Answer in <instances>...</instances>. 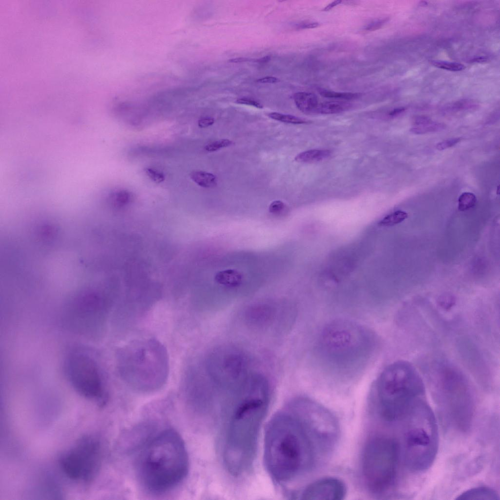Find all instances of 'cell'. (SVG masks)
I'll return each instance as SVG.
<instances>
[{
    "mask_svg": "<svg viewBox=\"0 0 500 500\" xmlns=\"http://www.w3.org/2000/svg\"><path fill=\"white\" fill-rule=\"evenodd\" d=\"M294 401L273 416L265 434L266 467L279 486L300 477L313 457L314 445Z\"/></svg>",
    "mask_w": 500,
    "mask_h": 500,
    "instance_id": "obj_1",
    "label": "cell"
},
{
    "mask_svg": "<svg viewBox=\"0 0 500 500\" xmlns=\"http://www.w3.org/2000/svg\"><path fill=\"white\" fill-rule=\"evenodd\" d=\"M269 399L270 394L266 391L250 390L236 397L222 413L220 450L224 465L233 476L251 468Z\"/></svg>",
    "mask_w": 500,
    "mask_h": 500,
    "instance_id": "obj_2",
    "label": "cell"
},
{
    "mask_svg": "<svg viewBox=\"0 0 500 500\" xmlns=\"http://www.w3.org/2000/svg\"><path fill=\"white\" fill-rule=\"evenodd\" d=\"M189 469L187 448L180 435L167 429L159 433L141 451L136 464L139 480L154 494L174 488L186 477Z\"/></svg>",
    "mask_w": 500,
    "mask_h": 500,
    "instance_id": "obj_3",
    "label": "cell"
},
{
    "mask_svg": "<svg viewBox=\"0 0 500 500\" xmlns=\"http://www.w3.org/2000/svg\"><path fill=\"white\" fill-rule=\"evenodd\" d=\"M120 377L132 389L141 393L158 391L169 375V357L165 346L154 338L132 340L116 353Z\"/></svg>",
    "mask_w": 500,
    "mask_h": 500,
    "instance_id": "obj_4",
    "label": "cell"
},
{
    "mask_svg": "<svg viewBox=\"0 0 500 500\" xmlns=\"http://www.w3.org/2000/svg\"><path fill=\"white\" fill-rule=\"evenodd\" d=\"M373 333L366 327L345 319H337L323 328L318 340L322 358L343 371L354 369L366 362L375 346Z\"/></svg>",
    "mask_w": 500,
    "mask_h": 500,
    "instance_id": "obj_5",
    "label": "cell"
},
{
    "mask_svg": "<svg viewBox=\"0 0 500 500\" xmlns=\"http://www.w3.org/2000/svg\"><path fill=\"white\" fill-rule=\"evenodd\" d=\"M422 379L411 363L395 362L386 367L375 384L377 409L386 421L404 417L412 407L425 395Z\"/></svg>",
    "mask_w": 500,
    "mask_h": 500,
    "instance_id": "obj_6",
    "label": "cell"
},
{
    "mask_svg": "<svg viewBox=\"0 0 500 500\" xmlns=\"http://www.w3.org/2000/svg\"><path fill=\"white\" fill-rule=\"evenodd\" d=\"M404 433V458L408 468L421 472L432 465L438 445V428L433 412L422 399L417 401L406 416Z\"/></svg>",
    "mask_w": 500,
    "mask_h": 500,
    "instance_id": "obj_7",
    "label": "cell"
},
{
    "mask_svg": "<svg viewBox=\"0 0 500 500\" xmlns=\"http://www.w3.org/2000/svg\"><path fill=\"white\" fill-rule=\"evenodd\" d=\"M435 394L438 406L448 422L462 432L472 425L474 400L471 386L456 367L443 363L438 368Z\"/></svg>",
    "mask_w": 500,
    "mask_h": 500,
    "instance_id": "obj_8",
    "label": "cell"
},
{
    "mask_svg": "<svg viewBox=\"0 0 500 500\" xmlns=\"http://www.w3.org/2000/svg\"><path fill=\"white\" fill-rule=\"evenodd\" d=\"M398 456V444L391 438L377 437L367 443L362 454L361 469L370 491L380 494L391 487L397 473Z\"/></svg>",
    "mask_w": 500,
    "mask_h": 500,
    "instance_id": "obj_9",
    "label": "cell"
},
{
    "mask_svg": "<svg viewBox=\"0 0 500 500\" xmlns=\"http://www.w3.org/2000/svg\"><path fill=\"white\" fill-rule=\"evenodd\" d=\"M66 376L80 395L100 405L106 402L107 395L103 371L95 359L82 349H74L65 361Z\"/></svg>",
    "mask_w": 500,
    "mask_h": 500,
    "instance_id": "obj_10",
    "label": "cell"
},
{
    "mask_svg": "<svg viewBox=\"0 0 500 500\" xmlns=\"http://www.w3.org/2000/svg\"><path fill=\"white\" fill-rule=\"evenodd\" d=\"M102 448L99 440L92 436L80 438L59 458L63 474L70 479L83 484L94 480L100 471Z\"/></svg>",
    "mask_w": 500,
    "mask_h": 500,
    "instance_id": "obj_11",
    "label": "cell"
},
{
    "mask_svg": "<svg viewBox=\"0 0 500 500\" xmlns=\"http://www.w3.org/2000/svg\"><path fill=\"white\" fill-rule=\"evenodd\" d=\"M248 360L238 349L225 348L213 352L206 361L208 374L216 383L232 387L246 378Z\"/></svg>",
    "mask_w": 500,
    "mask_h": 500,
    "instance_id": "obj_12",
    "label": "cell"
},
{
    "mask_svg": "<svg viewBox=\"0 0 500 500\" xmlns=\"http://www.w3.org/2000/svg\"><path fill=\"white\" fill-rule=\"evenodd\" d=\"M344 483L335 478L318 479L308 485L301 494V499L307 500H341L345 496Z\"/></svg>",
    "mask_w": 500,
    "mask_h": 500,
    "instance_id": "obj_13",
    "label": "cell"
},
{
    "mask_svg": "<svg viewBox=\"0 0 500 500\" xmlns=\"http://www.w3.org/2000/svg\"><path fill=\"white\" fill-rule=\"evenodd\" d=\"M293 99L298 109L305 114L316 113L318 105L316 96L310 92H299L294 94Z\"/></svg>",
    "mask_w": 500,
    "mask_h": 500,
    "instance_id": "obj_14",
    "label": "cell"
},
{
    "mask_svg": "<svg viewBox=\"0 0 500 500\" xmlns=\"http://www.w3.org/2000/svg\"><path fill=\"white\" fill-rule=\"evenodd\" d=\"M459 500H499L498 492L488 487H477L469 489L458 496Z\"/></svg>",
    "mask_w": 500,
    "mask_h": 500,
    "instance_id": "obj_15",
    "label": "cell"
},
{
    "mask_svg": "<svg viewBox=\"0 0 500 500\" xmlns=\"http://www.w3.org/2000/svg\"><path fill=\"white\" fill-rule=\"evenodd\" d=\"M445 128V125L441 123L432 121L430 118L420 116L416 119L414 126L410 131L416 134H422L442 130Z\"/></svg>",
    "mask_w": 500,
    "mask_h": 500,
    "instance_id": "obj_16",
    "label": "cell"
},
{
    "mask_svg": "<svg viewBox=\"0 0 500 500\" xmlns=\"http://www.w3.org/2000/svg\"><path fill=\"white\" fill-rule=\"evenodd\" d=\"M331 155L332 152L329 149H314L299 153L294 159L296 162L300 163H312L327 159Z\"/></svg>",
    "mask_w": 500,
    "mask_h": 500,
    "instance_id": "obj_17",
    "label": "cell"
},
{
    "mask_svg": "<svg viewBox=\"0 0 500 500\" xmlns=\"http://www.w3.org/2000/svg\"><path fill=\"white\" fill-rule=\"evenodd\" d=\"M352 107L351 103L341 101L325 102L318 104L316 113L333 114L348 110Z\"/></svg>",
    "mask_w": 500,
    "mask_h": 500,
    "instance_id": "obj_18",
    "label": "cell"
},
{
    "mask_svg": "<svg viewBox=\"0 0 500 500\" xmlns=\"http://www.w3.org/2000/svg\"><path fill=\"white\" fill-rule=\"evenodd\" d=\"M190 177L198 185L205 188L214 187L217 183L215 175L203 171H193L190 173Z\"/></svg>",
    "mask_w": 500,
    "mask_h": 500,
    "instance_id": "obj_19",
    "label": "cell"
},
{
    "mask_svg": "<svg viewBox=\"0 0 500 500\" xmlns=\"http://www.w3.org/2000/svg\"><path fill=\"white\" fill-rule=\"evenodd\" d=\"M268 116L273 120L288 124H306L311 122L303 118L278 112H271L268 114Z\"/></svg>",
    "mask_w": 500,
    "mask_h": 500,
    "instance_id": "obj_20",
    "label": "cell"
},
{
    "mask_svg": "<svg viewBox=\"0 0 500 500\" xmlns=\"http://www.w3.org/2000/svg\"><path fill=\"white\" fill-rule=\"evenodd\" d=\"M408 216V213L404 211H396L384 217L378 222V225L380 226H394L403 222Z\"/></svg>",
    "mask_w": 500,
    "mask_h": 500,
    "instance_id": "obj_21",
    "label": "cell"
},
{
    "mask_svg": "<svg viewBox=\"0 0 500 500\" xmlns=\"http://www.w3.org/2000/svg\"><path fill=\"white\" fill-rule=\"evenodd\" d=\"M477 202L476 196L471 192L462 193L458 199V208L461 211H466L473 208Z\"/></svg>",
    "mask_w": 500,
    "mask_h": 500,
    "instance_id": "obj_22",
    "label": "cell"
},
{
    "mask_svg": "<svg viewBox=\"0 0 500 500\" xmlns=\"http://www.w3.org/2000/svg\"><path fill=\"white\" fill-rule=\"evenodd\" d=\"M319 92L324 97L344 100L355 99L361 96V94L358 93L337 92L325 89H320Z\"/></svg>",
    "mask_w": 500,
    "mask_h": 500,
    "instance_id": "obj_23",
    "label": "cell"
},
{
    "mask_svg": "<svg viewBox=\"0 0 500 500\" xmlns=\"http://www.w3.org/2000/svg\"><path fill=\"white\" fill-rule=\"evenodd\" d=\"M431 63L438 68L451 71H461L465 68L463 64L458 62L434 60Z\"/></svg>",
    "mask_w": 500,
    "mask_h": 500,
    "instance_id": "obj_24",
    "label": "cell"
},
{
    "mask_svg": "<svg viewBox=\"0 0 500 500\" xmlns=\"http://www.w3.org/2000/svg\"><path fill=\"white\" fill-rule=\"evenodd\" d=\"M233 144V142L230 140L220 139L208 144L205 146L204 149L208 152H214L222 148L231 146Z\"/></svg>",
    "mask_w": 500,
    "mask_h": 500,
    "instance_id": "obj_25",
    "label": "cell"
},
{
    "mask_svg": "<svg viewBox=\"0 0 500 500\" xmlns=\"http://www.w3.org/2000/svg\"><path fill=\"white\" fill-rule=\"evenodd\" d=\"M285 205L280 200L272 202L269 207V211L274 215L281 214L285 210Z\"/></svg>",
    "mask_w": 500,
    "mask_h": 500,
    "instance_id": "obj_26",
    "label": "cell"
},
{
    "mask_svg": "<svg viewBox=\"0 0 500 500\" xmlns=\"http://www.w3.org/2000/svg\"><path fill=\"white\" fill-rule=\"evenodd\" d=\"M145 171L147 176L156 183H161L165 180L164 174L159 171L151 168H146Z\"/></svg>",
    "mask_w": 500,
    "mask_h": 500,
    "instance_id": "obj_27",
    "label": "cell"
},
{
    "mask_svg": "<svg viewBox=\"0 0 500 500\" xmlns=\"http://www.w3.org/2000/svg\"><path fill=\"white\" fill-rule=\"evenodd\" d=\"M460 140V138H454L447 139L437 144L436 145V148L439 150L446 149L455 146L459 143Z\"/></svg>",
    "mask_w": 500,
    "mask_h": 500,
    "instance_id": "obj_28",
    "label": "cell"
},
{
    "mask_svg": "<svg viewBox=\"0 0 500 500\" xmlns=\"http://www.w3.org/2000/svg\"><path fill=\"white\" fill-rule=\"evenodd\" d=\"M439 303L444 308H449L452 306L455 302L454 297L449 293L444 294L441 295L438 299Z\"/></svg>",
    "mask_w": 500,
    "mask_h": 500,
    "instance_id": "obj_29",
    "label": "cell"
},
{
    "mask_svg": "<svg viewBox=\"0 0 500 500\" xmlns=\"http://www.w3.org/2000/svg\"><path fill=\"white\" fill-rule=\"evenodd\" d=\"M388 18H383L373 21L368 24L365 28L367 31H374L381 27L388 21Z\"/></svg>",
    "mask_w": 500,
    "mask_h": 500,
    "instance_id": "obj_30",
    "label": "cell"
},
{
    "mask_svg": "<svg viewBox=\"0 0 500 500\" xmlns=\"http://www.w3.org/2000/svg\"><path fill=\"white\" fill-rule=\"evenodd\" d=\"M236 103L239 104L251 105L258 108H262L263 105L259 102L249 98H241L238 99Z\"/></svg>",
    "mask_w": 500,
    "mask_h": 500,
    "instance_id": "obj_31",
    "label": "cell"
},
{
    "mask_svg": "<svg viewBox=\"0 0 500 500\" xmlns=\"http://www.w3.org/2000/svg\"><path fill=\"white\" fill-rule=\"evenodd\" d=\"M214 123V119L212 117H206L199 119L198 125L200 127H206L211 125Z\"/></svg>",
    "mask_w": 500,
    "mask_h": 500,
    "instance_id": "obj_32",
    "label": "cell"
},
{
    "mask_svg": "<svg viewBox=\"0 0 500 500\" xmlns=\"http://www.w3.org/2000/svg\"><path fill=\"white\" fill-rule=\"evenodd\" d=\"M280 81V80L276 77L272 76H267L263 78H260L257 80V82L259 83H276Z\"/></svg>",
    "mask_w": 500,
    "mask_h": 500,
    "instance_id": "obj_33",
    "label": "cell"
},
{
    "mask_svg": "<svg viewBox=\"0 0 500 500\" xmlns=\"http://www.w3.org/2000/svg\"><path fill=\"white\" fill-rule=\"evenodd\" d=\"M405 111V108L404 107L396 108L391 111L389 113L388 116L390 117L394 118L401 115Z\"/></svg>",
    "mask_w": 500,
    "mask_h": 500,
    "instance_id": "obj_34",
    "label": "cell"
},
{
    "mask_svg": "<svg viewBox=\"0 0 500 500\" xmlns=\"http://www.w3.org/2000/svg\"><path fill=\"white\" fill-rule=\"evenodd\" d=\"M319 25L318 22H306L299 24L297 28L299 29L313 28L318 26Z\"/></svg>",
    "mask_w": 500,
    "mask_h": 500,
    "instance_id": "obj_35",
    "label": "cell"
},
{
    "mask_svg": "<svg viewBox=\"0 0 500 500\" xmlns=\"http://www.w3.org/2000/svg\"><path fill=\"white\" fill-rule=\"evenodd\" d=\"M253 60H252L251 59H249L247 58H236L230 59L229 61V62L231 63H238L245 62L253 61Z\"/></svg>",
    "mask_w": 500,
    "mask_h": 500,
    "instance_id": "obj_36",
    "label": "cell"
},
{
    "mask_svg": "<svg viewBox=\"0 0 500 500\" xmlns=\"http://www.w3.org/2000/svg\"><path fill=\"white\" fill-rule=\"evenodd\" d=\"M341 2H342L341 0H335L334 1H333L331 3H329L328 5H327L325 8H324L323 10L325 11H328V10L332 9L333 7H334L336 6V5H338Z\"/></svg>",
    "mask_w": 500,
    "mask_h": 500,
    "instance_id": "obj_37",
    "label": "cell"
},
{
    "mask_svg": "<svg viewBox=\"0 0 500 500\" xmlns=\"http://www.w3.org/2000/svg\"><path fill=\"white\" fill-rule=\"evenodd\" d=\"M270 59H271V57L270 56H266L264 57L261 58H259V59H255V60H254L253 62H259V63L266 62H268L270 60Z\"/></svg>",
    "mask_w": 500,
    "mask_h": 500,
    "instance_id": "obj_38",
    "label": "cell"
},
{
    "mask_svg": "<svg viewBox=\"0 0 500 500\" xmlns=\"http://www.w3.org/2000/svg\"><path fill=\"white\" fill-rule=\"evenodd\" d=\"M487 58L485 57H480L474 58L471 60L472 62H483L486 61Z\"/></svg>",
    "mask_w": 500,
    "mask_h": 500,
    "instance_id": "obj_39",
    "label": "cell"
}]
</instances>
